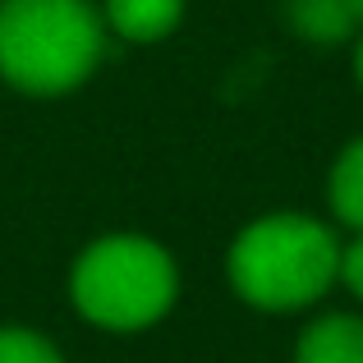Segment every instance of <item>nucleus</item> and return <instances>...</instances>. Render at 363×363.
Here are the masks:
<instances>
[{"label": "nucleus", "mask_w": 363, "mask_h": 363, "mask_svg": "<svg viewBox=\"0 0 363 363\" xmlns=\"http://www.w3.org/2000/svg\"><path fill=\"white\" fill-rule=\"evenodd\" d=\"M340 281L350 285V294L363 303V230L354 244H340Z\"/></svg>", "instance_id": "9"}, {"label": "nucleus", "mask_w": 363, "mask_h": 363, "mask_svg": "<svg viewBox=\"0 0 363 363\" xmlns=\"http://www.w3.org/2000/svg\"><path fill=\"white\" fill-rule=\"evenodd\" d=\"M74 308L101 331H143L170 313L179 294L175 257L147 235L92 240L69 276Z\"/></svg>", "instance_id": "3"}, {"label": "nucleus", "mask_w": 363, "mask_h": 363, "mask_svg": "<svg viewBox=\"0 0 363 363\" xmlns=\"http://www.w3.org/2000/svg\"><path fill=\"white\" fill-rule=\"evenodd\" d=\"M350 5V14H354V23H363V0H345Z\"/></svg>", "instance_id": "11"}, {"label": "nucleus", "mask_w": 363, "mask_h": 363, "mask_svg": "<svg viewBox=\"0 0 363 363\" xmlns=\"http://www.w3.org/2000/svg\"><path fill=\"white\" fill-rule=\"evenodd\" d=\"M294 363H363V318L327 313L308 322L294 345Z\"/></svg>", "instance_id": "4"}, {"label": "nucleus", "mask_w": 363, "mask_h": 363, "mask_svg": "<svg viewBox=\"0 0 363 363\" xmlns=\"http://www.w3.org/2000/svg\"><path fill=\"white\" fill-rule=\"evenodd\" d=\"M354 79H359V88H363V42H359V51H354Z\"/></svg>", "instance_id": "10"}, {"label": "nucleus", "mask_w": 363, "mask_h": 363, "mask_svg": "<svg viewBox=\"0 0 363 363\" xmlns=\"http://www.w3.org/2000/svg\"><path fill=\"white\" fill-rule=\"evenodd\" d=\"M184 18V0H106V28L124 42H161Z\"/></svg>", "instance_id": "5"}, {"label": "nucleus", "mask_w": 363, "mask_h": 363, "mask_svg": "<svg viewBox=\"0 0 363 363\" xmlns=\"http://www.w3.org/2000/svg\"><path fill=\"white\" fill-rule=\"evenodd\" d=\"M225 276L235 294L262 313L308 308L340 281V240L303 212L257 216L235 235Z\"/></svg>", "instance_id": "1"}, {"label": "nucleus", "mask_w": 363, "mask_h": 363, "mask_svg": "<svg viewBox=\"0 0 363 363\" xmlns=\"http://www.w3.org/2000/svg\"><path fill=\"white\" fill-rule=\"evenodd\" d=\"M106 51L88 0H0V79L28 97L74 92Z\"/></svg>", "instance_id": "2"}, {"label": "nucleus", "mask_w": 363, "mask_h": 363, "mask_svg": "<svg viewBox=\"0 0 363 363\" xmlns=\"http://www.w3.org/2000/svg\"><path fill=\"white\" fill-rule=\"evenodd\" d=\"M327 198H331L336 221H345L350 230H363V138H354L336 157L331 179H327Z\"/></svg>", "instance_id": "7"}, {"label": "nucleus", "mask_w": 363, "mask_h": 363, "mask_svg": "<svg viewBox=\"0 0 363 363\" xmlns=\"http://www.w3.org/2000/svg\"><path fill=\"white\" fill-rule=\"evenodd\" d=\"M0 363H65L60 350L28 327H0Z\"/></svg>", "instance_id": "8"}, {"label": "nucleus", "mask_w": 363, "mask_h": 363, "mask_svg": "<svg viewBox=\"0 0 363 363\" xmlns=\"http://www.w3.org/2000/svg\"><path fill=\"white\" fill-rule=\"evenodd\" d=\"M285 18L303 42L336 46L354 33V14L345 0H285Z\"/></svg>", "instance_id": "6"}]
</instances>
